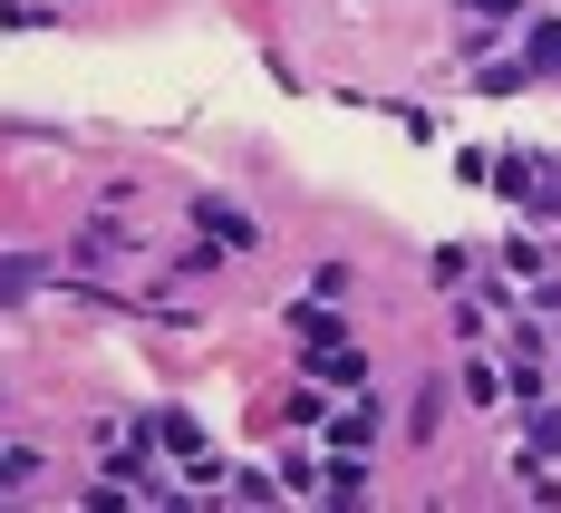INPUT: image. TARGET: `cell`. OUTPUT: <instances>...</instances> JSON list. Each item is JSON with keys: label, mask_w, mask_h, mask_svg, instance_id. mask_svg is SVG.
<instances>
[{"label": "cell", "mask_w": 561, "mask_h": 513, "mask_svg": "<svg viewBox=\"0 0 561 513\" xmlns=\"http://www.w3.org/2000/svg\"><path fill=\"white\" fill-rule=\"evenodd\" d=\"M533 68H561V20H542V30H533Z\"/></svg>", "instance_id": "5b68a950"}, {"label": "cell", "mask_w": 561, "mask_h": 513, "mask_svg": "<svg viewBox=\"0 0 561 513\" xmlns=\"http://www.w3.org/2000/svg\"><path fill=\"white\" fill-rule=\"evenodd\" d=\"M542 456H561V417H552V407H533V465H542Z\"/></svg>", "instance_id": "277c9868"}, {"label": "cell", "mask_w": 561, "mask_h": 513, "mask_svg": "<svg viewBox=\"0 0 561 513\" xmlns=\"http://www.w3.org/2000/svg\"><path fill=\"white\" fill-rule=\"evenodd\" d=\"M194 224L214 232V242H232V252H252L262 232H252V214H232V204H194Z\"/></svg>", "instance_id": "7a4b0ae2"}, {"label": "cell", "mask_w": 561, "mask_h": 513, "mask_svg": "<svg viewBox=\"0 0 561 513\" xmlns=\"http://www.w3.org/2000/svg\"><path fill=\"white\" fill-rule=\"evenodd\" d=\"M30 282H39V262H0V300H20Z\"/></svg>", "instance_id": "8992f818"}, {"label": "cell", "mask_w": 561, "mask_h": 513, "mask_svg": "<svg viewBox=\"0 0 561 513\" xmlns=\"http://www.w3.org/2000/svg\"><path fill=\"white\" fill-rule=\"evenodd\" d=\"M330 436H339V446H348V456H368V436H378V417H368V407H348V417H339Z\"/></svg>", "instance_id": "3957f363"}, {"label": "cell", "mask_w": 561, "mask_h": 513, "mask_svg": "<svg viewBox=\"0 0 561 513\" xmlns=\"http://www.w3.org/2000/svg\"><path fill=\"white\" fill-rule=\"evenodd\" d=\"M300 368H310L320 388H358V378H368V358H358V349H310Z\"/></svg>", "instance_id": "6da1fadb"}]
</instances>
